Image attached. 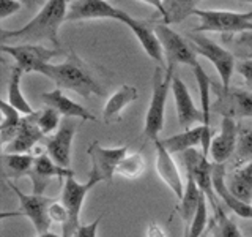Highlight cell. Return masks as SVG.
<instances>
[{"mask_svg": "<svg viewBox=\"0 0 252 237\" xmlns=\"http://www.w3.org/2000/svg\"><path fill=\"white\" fill-rule=\"evenodd\" d=\"M66 14L68 0H47L26 26L13 30H0L2 44L6 41H13V40H24L26 43L35 44L47 41L54 47H60L59 30L62 24L66 22Z\"/></svg>", "mask_w": 252, "mask_h": 237, "instance_id": "6da1fadb", "label": "cell"}, {"mask_svg": "<svg viewBox=\"0 0 252 237\" xmlns=\"http://www.w3.org/2000/svg\"><path fill=\"white\" fill-rule=\"evenodd\" d=\"M43 76L49 78L59 89L76 92L84 98H89L90 95H104V90L101 89L87 63L73 51L62 63H49L44 68Z\"/></svg>", "mask_w": 252, "mask_h": 237, "instance_id": "7a4b0ae2", "label": "cell"}, {"mask_svg": "<svg viewBox=\"0 0 252 237\" xmlns=\"http://www.w3.org/2000/svg\"><path fill=\"white\" fill-rule=\"evenodd\" d=\"M175 71L169 68L158 67L152 79V98L145 114L144 122V139L155 142L159 139V133L165 123V103L167 95L172 90V79Z\"/></svg>", "mask_w": 252, "mask_h": 237, "instance_id": "3957f363", "label": "cell"}, {"mask_svg": "<svg viewBox=\"0 0 252 237\" xmlns=\"http://www.w3.org/2000/svg\"><path fill=\"white\" fill-rule=\"evenodd\" d=\"M101 179L89 172L87 182H79L74 176H69L63 180L60 201L68 212V223L63 226V237H74L81 226V210L85 201V196L92 192L93 187L101 184Z\"/></svg>", "mask_w": 252, "mask_h": 237, "instance_id": "277c9868", "label": "cell"}, {"mask_svg": "<svg viewBox=\"0 0 252 237\" xmlns=\"http://www.w3.org/2000/svg\"><path fill=\"white\" fill-rule=\"evenodd\" d=\"M194 16L200 24L194 29L197 34L218 32V34H244L252 32V11H225V10H195Z\"/></svg>", "mask_w": 252, "mask_h": 237, "instance_id": "5b68a950", "label": "cell"}, {"mask_svg": "<svg viewBox=\"0 0 252 237\" xmlns=\"http://www.w3.org/2000/svg\"><path fill=\"white\" fill-rule=\"evenodd\" d=\"M8 188L18 196L19 204H21V209L19 212H14V213H2V218L6 217H26L32 225H33L35 231L38 234H44L49 231L51 228V218H49V205L52 204L54 199L43 195H35V193H24L18 188V185L14 184L13 180L10 179H5Z\"/></svg>", "mask_w": 252, "mask_h": 237, "instance_id": "8992f818", "label": "cell"}, {"mask_svg": "<svg viewBox=\"0 0 252 237\" xmlns=\"http://www.w3.org/2000/svg\"><path fill=\"white\" fill-rule=\"evenodd\" d=\"M0 49H2L3 54L11 55L16 60V65L24 73H39V75H43L44 68L49 63H52L51 60L65 54V51L60 49V47H46L43 44H35V43L16 44V46L2 44Z\"/></svg>", "mask_w": 252, "mask_h": 237, "instance_id": "52a82bcc", "label": "cell"}, {"mask_svg": "<svg viewBox=\"0 0 252 237\" xmlns=\"http://www.w3.org/2000/svg\"><path fill=\"white\" fill-rule=\"evenodd\" d=\"M189 40H191V44L194 46L195 52L210 60L211 65L215 67V70L218 71L220 85L230 87V81L233 78V73L236 71V62L233 54L220 44H218L215 40L197 34V32H192L189 35Z\"/></svg>", "mask_w": 252, "mask_h": 237, "instance_id": "ba28073f", "label": "cell"}, {"mask_svg": "<svg viewBox=\"0 0 252 237\" xmlns=\"http://www.w3.org/2000/svg\"><path fill=\"white\" fill-rule=\"evenodd\" d=\"M155 32L164 49L165 68L175 71L177 65H188L194 68L200 63L197 60L194 46L189 44L175 30H172L167 24H158V26H155Z\"/></svg>", "mask_w": 252, "mask_h": 237, "instance_id": "9c48e42d", "label": "cell"}, {"mask_svg": "<svg viewBox=\"0 0 252 237\" xmlns=\"http://www.w3.org/2000/svg\"><path fill=\"white\" fill-rule=\"evenodd\" d=\"M181 160L185 163L188 179H191L199 187L213 209L216 212L220 210L215 187H213V161H210L208 157L197 149H189L181 154Z\"/></svg>", "mask_w": 252, "mask_h": 237, "instance_id": "30bf717a", "label": "cell"}, {"mask_svg": "<svg viewBox=\"0 0 252 237\" xmlns=\"http://www.w3.org/2000/svg\"><path fill=\"white\" fill-rule=\"evenodd\" d=\"M213 90L216 93L213 108L222 117H230L233 120L252 117V92L222 87L220 84L213 87Z\"/></svg>", "mask_w": 252, "mask_h": 237, "instance_id": "8fae6325", "label": "cell"}, {"mask_svg": "<svg viewBox=\"0 0 252 237\" xmlns=\"http://www.w3.org/2000/svg\"><path fill=\"white\" fill-rule=\"evenodd\" d=\"M87 155L92 161L90 172L98 176L102 182H112L118 164L128 155V146L102 147L98 141H93L87 149Z\"/></svg>", "mask_w": 252, "mask_h": 237, "instance_id": "7c38bea8", "label": "cell"}, {"mask_svg": "<svg viewBox=\"0 0 252 237\" xmlns=\"http://www.w3.org/2000/svg\"><path fill=\"white\" fill-rule=\"evenodd\" d=\"M77 118H63L54 136L46 141V154L63 168L71 166V147L77 133Z\"/></svg>", "mask_w": 252, "mask_h": 237, "instance_id": "4fadbf2b", "label": "cell"}, {"mask_svg": "<svg viewBox=\"0 0 252 237\" xmlns=\"http://www.w3.org/2000/svg\"><path fill=\"white\" fill-rule=\"evenodd\" d=\"M123 10L109 3L107 0H73L68 5L66 21H89V19H115L123 18Z\"/></svg>", "mask_w": 252, "mask_h": 237, "instance_id": "5bb4252c", "label": "cell"}, {"mask_svg": "<svg viewBox=\"0 0 252 237\" xmlns=\"http://www.w3.org/2000/svg\"><path fill=\"white\" fill-rule=\"evenodd\" d=\"M164 147L173 154H185L189 149H195L197 146H202V152L208 157L210 154V146L213 141V130L211 126L205 125H197L192 128L185 130L183 133L173 134L165 139H161Z\"/></svg>", "mask_w": 252, "mask_h": 237, "instance_id": "9a60e30c", "label": "cell"}, {"mask_svg": "<svg viewBox=\"0 0 252 237\" xmlns=\"http://www.w3.org/2000/svg\"><path fill=\"white\" fill-rule=\"evenodd\" d=\"M122 22L132 32L134 37L137 38L139 44L142 46V49H144V52L148 55V57L155 60L158 63V67L165 68L164 49H162V44L159 41V38H158L155 29L150 27L148 22L132 18V16L128 13H123Z\"/></svg>", "mask_w": 252, "mask_h": 237, "instance_id": "2e32d148", "label": "cell"}, {"mask_svg": "<svg viewBox=\"0 0 252 237\" xmlns=\"http://www.w3.org/2000/svg\"><path fill=\"white\" fill-rule=\"evenodd\" d=\"M236 142H238V123L230 117H222L220 128L216 136H213L210 154L213 163L225 164L235 154Z\"/></svg>", "mask_w": 252, "mask_h": 237, "instance_id": "e0dca14e", "label": "cell"}, {"mask_svg": "<svg viewBox=\"0 0 252 237\" xmlns=\"http://www.w3.org/2000/svg\"><path fill=\"white\" fill-rule=\"evenodd\" d=\"M69 176H74L73 169L63 168L59 163H55L46 152L38 154L35 155L33 169L29 174V179L32 180V185H33V192L32 193L43 195L44 188L51 182V179L57 177L60 182H63Z\"/></svg>", "mask_w": 252, "mask_h": 237, "instance_id": "ac0fdd59", "label": "cell"}, {"mask_svg": "<svg viewBox=\"0 0 252 237\" xmlns=\"http://www.w3.org/2000/svg\"><path fill=\"white\" fill-rule=\"evenodd\" d=\"M172 93L175 98L177 118L185 130L192 128L194 123H203V113L195 106L186 84L175 75L172 79Z\"/></svg>", "mask_w": 252, "mask_h": 237, "instance_id": "d6986e66", "label": "cell"}, {"mask_svg": "<svg viewBox=\"0 0 252 237\" xmlns=\"http://www.w3.org/2000/svg\"><path fill=\"white\" fill-rule=\"evenodd\" d=\"M153 144L156 149L155 166H156L158 176H159V179L169 187L170 192L177 196V199L181 201V198H183V193H185V184H183V180H181L177 163L173 160L172 154L164 147L161 139H156Z\"/></svg>", "mask_w": 252, "mask_h": 237, "instance_id": "ffe728a7", "label": "cell"}, {"mask_svg": "<svg viewBox=\"0 0 252 237\" xmlns=\"http://www.w3.org/2000/svg\"><path fill=\"white\" fill-rule=\"evenodd\" d=\"M213 187H215L218 199L222 201L228 210L233 212L235 215H238L240 218L252 220V204H248V202L238 199V198H235L227 187L225 164L213 163Z\"/></svg>", "mask_w": 252, "mask_h": 237, "instance_id": "44dd1931", "label": "cell"}, {"mask_svg": "<svg viewBox=\"0 0 252 237\" xmlns=\"http://www.w3.org/2000/svg\"><path fill=\"white\" fill-rule=\"evenodd\" d=\"M41 98L49 108H54L55 111H59L63 118H79V120H84V122H96L98 120V117L93 113H90L87 108H84L82 105H79V103L66 97V95L63 93V90L59 89V87H55V89L51 92L41 93Z\"/></svg>", "mask_w": 252, "mask_h": 237, "instance_id": "7402d4cb", "label": "cell"}, {"mask_svg": "<svg viewBox=\"0 0 252 237\" xmlns=\"http://www.w3.org/2000/svg\"><path fill=\"white\" fill-rule=\"evenodd\" d=\"M44 138L43 131L38 128L32 116H24L16 133L14 139L3 147L5 154H30V150L36 149V144Z\"/></svg>", "mask_w": 252, "mask_h": 237, "instance_id": "603a6c76", "label": "cell"}, {"mask_svg": "<svg viewBox=\"0 0 252 237\" xmlns=\"http://www.w3.org/2000/svg\"><path fill=\"white\" fill-rule=\"evenodd\" d=\"M137 89L134 85L125 84L117 92H114L107 98L104 108H102V122L104 123H115L122 118V113L126 106H129L132 101L137 100Z\"/></svg>", "mask_w": 252, "mask_h": 237, "instance_id": "cb8c5ba5", "label": "cell"}, {"mask_svg": "<svg viewBox=\"0 0 252 237\" xmlns=\"http://www.w3.org/2000/svg\"><path fill=\"white\" fill-rule=\"evenodd\" d=\"M227 187L235 198L252 204V161L240 166L228 174Z\"/></svg>", "mask_w": 252, "mask_h": 237, "instance_id": "d4e9b609", "label": "cell"}, {"mask_svg": "<svg viewBox=\"0 0 252 237\" xmlns=\"http://www.w3.org/2000/svg\"><path fill=\"white\" fill-rule=\"evenodd\" d=\"M205 199L203 193L199 190L194 182L191 179H186V184H185V193H183V198H181L180 201V215L185 221V226L189 228L192 223V220L195 217L197 210H199L202 201ZM185 228V229H186Z\"/></svg>", "mask_w": 252, "mask_h": 237, "instance_id": "484cf974", "label": "cell"}, {"mask_svg": "<svg viewBox=\"0 0 252 237\" xmlns=\"http://www.w3.org/2000/svg\"><path fill=\"white\" fill-rule=\"evenodd\" d=\"M22 75H24V71L18 65H14L11 68L10 81H8V97H6V101L10 103V105L14 109H18L21 114H24V116H32V114H35L36 111L30 106V103L27 101L26 97H24V93L21 90Z\"/></svg>", "mask_w": 252, "mask_h": 237, "instance_id": "4316f807", "label": "cell"}, {"mask_svg": "<svg viewBox=\"0 0 252 237\" xmlns=\"http://www.w3.org/2000/svg\"><path fill=\"white\" fill-rule=\"evenodd\" d=\"M2 164L5 171V177L19 179L22 176H29L33 169L35 157L30 154H2Z\"/></svg>", "mask_w": 252, "mask_h": 237, "instance_id": "83f0119b", "label": "cell"}, {"mask_svg": "<svg viewBox=\"0 0 252 237\" xmlns=\"http://www.w3.org/2000/svg\"><path fill=\"white\" fill-rule=\"evenodd\" d=\"M199 2L200 0H162L165 11L164 24H181L189 16H194L195 5Z\"/></svg>", "mask_w": 252, "mask_h": 237, "instance_id": "f1b7e54d", "label": "cell"}, {"mask_svg": "<svg viewBox=\"0 0 252 237\" xmlns=\"http://www.w3.org/2000/svg\"><path fill=\"white\" fill-rule=\"evenodd\" d=\"M19 111L14 109L6 100H2V123H0V141L2 146H8L14 139L19 130L22 118L19 117Z\"/></svg>", "mask_w": 252, "mask_h": 237, "instance_id": "f546056e", "label": "cell"}, {"mask_svg": "<svg viewBox=\"0 0 252 237\" xmlns=\"http://www.w3.org/2000/svg\"><path fill=\"white\" fill-rule=\"evenodd\" d=\"M195 82L199 85V93H200V101H202V113H203V123L205 126H211V90H213V82L210 76L205 73V70L199 63L197 67L192 68Z\"/></svg>", "mask_w": 252, "mask_h": 237, "instance_id": "4dcf8cb0", "label": "cell"}, {"mask_svg": "<svg viewBox=\"0 0 252 237\" xmlns=\"http://www.w3.org/2000/svg\"><path fill=\"white\" fill-rule=\"evenodd\" d=\"M233 160L236 168L252 161V125L238 123V142H236Z\"/></svg>", "mask_w": 252, "mask_h": 237, "instance_id": "1f68e13d", "label": "cell"}, {"mask_svg": "<svg viewBox=\"0 0 252 237\" xmlns=\"http://www.w3.org/2000/svg\"><path fill=\"white\" fill-rule=\"evenodd\" d=\"M145 169H147V161L144 155L140 152H136V154H128L123 158L117 168V174H120L122 177L134 180L139 179L145 172Z\"/></svg>", "mask_w": 252, "mask_h": 237, "instance_id": "d6a6232c", "label": "cell"}, {"mask_svg": "<svg viewBox=\"0 0 252 237\" xmlns=\"http://www.w3.org/2000/svg\"><path fill=\"white\" fill-rule=\"evenodd\" d=\"M208 237H243V234L240 231V228L220 209L216 212L215 218H213Z\"/></svg>", "mask_w": 252, "mask_h": 237, "instance_id": "836d02e7", "label": "cell"}, {"mask_svg": "<svg viewBox=\"0 0 252 237\" xmlns=\"http://www.w3.org/2000/svg\"><path fill=\"white\" fill-rule=\"evenodd\" d=\"M35 123L38 125V128L43 131V134H49L52 131H57L59 126L63 120V117L60 116L59 111H55L54 108H44L43 111L32 114Z\"/></svg>", "mask_w": 252, "mask_h": 237, "instance_id": "e575fe53", "label": "cell"}, {"mask_svg": "<svg viewBox=\"0 0 252 237\" xmlns=\"http://www.w3.org/2000/svg\"><path fill=\"white\" fill-rule=\"evenodd\" d=\"M49 218L52 223H60L62 228L68 223V212L62 201H52V204L49 205Z\"/></svg>", "mask_w": 252, "mask_h": 237, "instance_id": "d590c367", "label": "cell"}, {"mask_svg": "<svg viewBox=\"0 0 252 237\" xmlns=\"http://www.w3.org/2000/svg\"><path fill=\"white\" fill-rule=\"evenodd\" d=\"M236 71L243 76L246 90L252 92V59H244L236 63Z\"/></svg>", "mask_w": 252, "mask_h": 237, "instance_id": "8d00e7d4", "label": "cell"}, {"mask_svg": "<svg viewBox=\"0 0 252 237\" xmlns=\"http://www.w3.org/2000/svg\"><path fill=\"white\" fill-rule=\"evenodd\" d=\"M22 8L19 0H0V21H5L6 18L16 14Z\"/></svg>", "mask_w": 252, "mask_h": 237, "instance_id": "74e56055", "label": "cell"}, {"mask_svg": "<svg viewBox=\"0 0 252 237\" xmlns=\"http://www.w3.org/2000/svg\"><path fill=\"white\" fill-rule=\"evenodd\" d=\"M101 220H102V215L89 225H81L74 237H98V228H99Z\"/></svg>", "mask_w": 252, "mask_h": 237, "instance_id": "f35d334b", "label": "cell"}, {"mask_svg": "<svg viewBox=\"0 0 252 237\" xmlns=\"http://www.w3.org/2000/svg\"><path fill=\"white\" fill-rule=\"evenodd\" d=\"M147 237H165V233L159 225L153 221V223H150L147 228Z\"/></svg>", "mask_w": 252, "mask_h": 237, "instance_id": "ab89813d", "label": "cell"}, {"mask_svg": "<svg viewBox=\"0 0 252 237\" xmlns=\"http://www.w3.org/2000/svg\"><path fill=\"white\" fill-rule=\"evenodd\" d=\"M137 2L147 3V5H150L152 8H155V10L162 16V21L165 19V11H164V3H162V0H137Z\"/></svg>", "mask_w": 252, "mask_h": 237, "instance_id": "60d3db41", "label": "cell"}, {"mask_svg": "<svg viewBox=\"0 0 252 237\" xmlns=\"http://www.w3.org/2000/svg\"><path fill=\"white\" fill-rule=\"evenodd\" d=\"M236 44L243 47H251L252 49V32H244V34H241L238 40H236Z\"/></svg>", "mask_w": 252, "mask_h": 237, "instance_id": "b9f144b4", "label": "cell"}, {"mask_svg": "<svg viewBox=\"0 0 252 237\" xmlns=\"http://www.w3.org/2000/svg\"><path fill=\"white\" fill-rule=\"evenodd\" d=\"M19 2L22 5H26L27 8H30V10H35V8H38L43 3V0H19Z\"/></svg>", "mask_w": 252, "mask_h": 237, "instance_id": "7bdbcfd3", "label": "cell"}, {"mask_svg": "<svg viewBox=\"0 0 252 237\" xmlns=\"http://www.w3.org/2000/svg\"><path fill=\"white\" fill-rule=\"evenodd\" d=\"M38 237H62V236L54 234V233H51V231H47V233H44V234H38Z\"/></svg>", "mask_w": 252, "mask_h": 237, "instance_id": "ee69618b", "label": "cell"}, {"mask_svg": "<svg viewBox=\"0 0 252 237\" xmlns=\"http://www.w3.org/2000/svg\"><path fill=\"white\" fill-rule=\"evenodd\" d=\"M185 237H202V236L195 234V233H192V231H185Z\"/></svg>", "mask_w": 252, "mask_h": 237, "instance_id": "f6af8a7d", "label": "cell"}, {"mask_svg": "<svg viewBox=\"0 0 252 237\" xmlns=\"http://www.w3.org/2000/svg\"><path fill=\"white\" fill-rule=\"evenodd\" d=\"M246 59H252V52H249V54L246 55Z\"/></svg>", "mask_w": 252, "mask_h": 237, "instance_id": "bcb514c9", "label": "cell"}, {"mask_svg": "<svg viewBox=\"0 0 252 237\" xmlns=\"http://www.w3.org/2000/svg\"><path fill=\"white\" fill-rule=\"evenodd\" d=\"M241 2H248V3H252V0H241Z\"/></svg>", "mask_w": 252, "mask_h": 237, "instance_id": "7dc6e473", "label": "cell"}, {"mask_svg": "<svg viewBox=\"0 0 252 237\" xmlns=\"http://www.w3.org/2000/svg\"><path fill=\"white\" fill-rule=\"evenodd\" d=\"M202 237H208V234H203V236H202Z\"/></svg>", "mask_w": 252, "mask_h": 237, "instance_id": "c3c4849f", "label": "cell"}]
</instances>
